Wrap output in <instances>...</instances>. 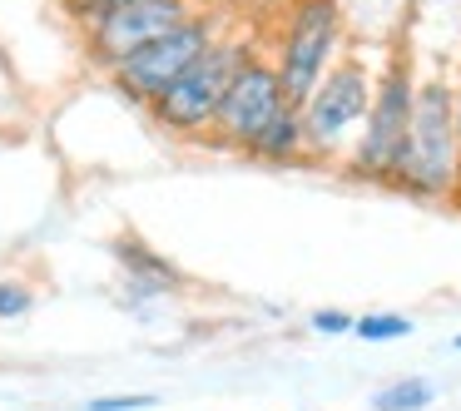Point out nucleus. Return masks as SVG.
Returning <instances> with one entry per match:
<instances>
[{
    "instance_id": "nucleus-1",
    "label": "nucleus",
    "mask_w": 461,
    "mask_h": 411,
    "mask_svg": "<svg viewBox=\"0 0 461 411\" xmlns=\"http://www.w3.org/2000/svg\"><path fill=\"white\" fill-rule=\"evenodd\" d=\"M461 183V139H456V104L441 75L417 85L411 124L402 144V164L392 174V189L417 203H451Z\"/></svg>"
},
{
    "instance_id": "nucleus-2",
    "label": "nucleus",
    "mask_w": 461,
    "mask_h": 411,
    "mask_svg": "<svg viewBox=\"0 0 461 411\" xmlns=\"http://www.w3.org/2000/svg\"><path fill=\"white\" fill-rule=\"evenodd\" d=\"M411 100H417V60H411V45L397 40L387 50V65L372 80V104L367 120H362L357 139L348 144V159L342 174L357 183H387L402 164V144H407V124H411Z\"/></svg>"
},
{
    "instance_id": "nucleus-3",
    "label": "nucleus",
    "mask_w": 461,
    "mask_h": 411,
    "mask_svg": "<svg viewBox=\"0 0 461 411\" xmlns=\"http://www.w3.org/2000/svg\"><path fill=\"white\" fill-rule=\"evenodd\" d=\"M249 55H253L249 40H239V35H219V40H213L209 50H203L199 60L169 85V90L149 100L154 124H159L164 134H174V139H184V144L203 139L209 124H213V114H219L223 90H229V80L239 75V65L249 60Z\"/></svg>"
},
{
    "instance_id": "nucleus-4",
    "label": "nucleus",
    "mask_w": 461,
    "mask_h": 411,
    "mask_svg": "<svg viewBox=\"0 0 461 411\" xmlns=\"http://www.w3.org/2000/svg\"><path fill=\"white\" fill-rule=\"evenodd\" d=\"M367 104H372L367 60L338 55V60L328 65V75L312 85V94L298 104L312 164H328V159H338V154H348L352 134L362 130V120H367Z\"/></svg>"
},
{
    "instance_id": "nucleus-5",
    "label": "nucleus",
    "mask_w": 461,
    "mask_h": 411,
    "mask_svg": "<svg viewBox=\"0 0 461 411\" xmlns=\"http://www.w3.org/2000/svg\"><path fill=\"white\" fill-rule=\"evenodd\" d=\"M338 50H342V0H293L278 55H273V70H278L293 104L308 100L312 85L338 60Z\"/></svg>"
},
{
    "instance_id": "nucleus-6",
    "label": "nucleus",
    "mask_w": 461,
    "mask_h": 411,
    "mask_svg": "<svg viewBox=\"0 0 461 411\" xmlns=\"http://www.w3.org/2000/svg\"><path fill=\"white\" fill-rule=\"evenodd\" d=\"M219 35H223V21H219V15L194 11L189 21L174 25L169 35H159V40L140 45L134 55H124V60L110 70L114 90H120L124 100H134V104H144V110H149L154 94L169 90V85L179 80V75L189 70V65L199 60V55L209 50V45L219 40Z\"/></svg>"
},
{
    "instance_id": "nucleus-7",
    "label": "nucleus",
    "mask_w": 461,
    "mask_h": 411,
    "mask_svg": "<svg viewBox=\"0 0 461 411\" xmlns=\"http://www.w3.org/2000/svg\"><path fill=\"white\" fill-rule=\"evenodd\" d=\"M288 104H293V100H288V90H283V80H278V70H273V60L253 50L249 60L239 65V75L229 80V90H223L219 114H213V124H209V134H203V144H219V149L243 154L253 134H258L278 110H288Z\"/></svg>"
},
{
    "instance_id": "nucleus-8",
    "label": "nucleus",
    "mask_w": 461,
    "mask_h": 411,
    "mask_svg": "<svg viewBox=\"0 0 461 411\" xmlns=\"http://www.w3.org/2000/svg\"><path fill=\"white\" fill-rule=\"evenodd\" d=\"M189 15H194V0H130V5H114V11L95 15V21H80V40H85V55L100 70H114L124 55L169 35Z\"/></svg>"
},
{
    "instance_id": "nucleus-9",
    "label": "nucleus",
    "mask_w": 461,
    "mask_h": 411,
    "mask_svg": "<svg viewBox=\"0 0 461 411\" xmlns=\"http://www.w3.org/2000/svg\"><path fill=\"white\" fill-rule=\"evenodd\" d=\"M110 253H114V263H120V273L130 278L134 298H169V292H179L184 282H189L179 263L164 258L159 248H149L140 233H120V238L110 243Z\"/></svg>"
},
{
    "instance_id": "nucleus-10",
    "label": "nucleus",
    "mask_w": 461,
    "mask_h": 411,
    "mask_svg": "<svg viewBox=\"0 0 461 411\" xmlns=\"http://www.w3.org/2000/svg\"><path fill=\"white\" fill-rule=\"evenodd\" d=\"M243 159L268 164V169H293V164H312V154H308V134H303V110H298V104H288V110L273 114V120L249 139Z\"/></svg>"
},
{
    "instance_id": "nucleus-11",
    "label": "nucleus",
    "mask_w": 461,
    "mask_h": 411,
    "mask_svg": "<svg viewBox=\"0 0 461 411\" xmlns=\"http://www.w3.org/2000/svg\"><path fill=\"white\" fill-rule=\"evenodd\" d=\"M437 401V387L427 377H397L372 397V411H427Z\"/></svg>"
},
{
    "instance_id": "nucleus-12",
    "label": "nucleus",
    "mask_w": 461,
    "mask_h": 411,
    "mask_svg": "<svg viewBox=\"0 0 461 411\" xmlns=\"http://www.w3.org/2000/svg\"><path fill=\"white\" fill-rule=\"evenodd\" d=\"M352 337H362V342L411 337V317H402V312H362V317H352Z\"/></svg>"
},
{
    "instance_id": "nucleus-13",
    "label": "nucleus",
    "mask_w": 461,
    "mask_h": 411,
    "mask_svg": "<svg viewBox=\"0 0 461 411\" xmlns=\"http://www.w3.org/2000/svg\"><path fill=\"white\" fill-rule=\"evenodd\" d=\"M25 312H35V288L21 278H0V322H15Z\"/></svg>"
},
{
    "instance_id": "nucleus-14",
    "label": "nucleus",
    "mask_w": 461,
    "mask_h": 411,
    "mask_svg": "<svg viewBox=\"0 0 461 411\" xmlns=\"http://www.w3.org/2000/svg\"><path fill=\"white\" fill-rule=\"evenodd\" d=\"M154 397L149 391H130V397H95L85 401V411H149Z\"/></svg>"
},
{
    "instance_id": "nucleus-15",
    "label": "nucleus",
    "mask_w": 461,
    "mask_h": 411,
    "mask_svg": "<svg viewBox=\"0 0 461 411\" xmlns=\"http://www.w3.org/2000/svg\"><path fill=\"white\" fill-rule=\"evenodd\" d=\"M312 332H318V337H348V332H352V312L318 308V312H312Z\"/></svg>"
},
{
    "instance_id": "nucleus-16",
    "label": "nucleus",
    "mask_w": 461,
    "mask_h": 411,
    "mask_svg": "<svg viewBox=\"0 0 461 411\" xmlns=\"http://www.w3.org/2000/svg\"><path fill=\"white\" fill-rule=\"evenodd\" d=\"M114 5H130V0H65V11L75 15V25L95 21V15H104V11H114Z\"/></svg>"
},
{
    "instance_id": "nucleus-17",
    "label": "nucleus",
    "mask_w": 461,
    "mask_h": 411,
    "mask_svg": "<svg viewBox=\"0 0 461 411\" xmlns=\"http://www.w3.org/2000/svg\"><path fill=\"white\" fill-rule=\"evenodd\" d=\"M451 104H456V139H461V85H451Z\"/></svg>"
},
{
    "instance_id": "nucleus-18",
    "label": "nucleus",
    "mask_w": 461,
    "mask_h": 411,
    "mask_svg": "<svg viewBox=\"0 0 461 411\" xmlns=\"http://www.w3.org/2000/svg\"><path fill=\"white\" fill-rule=\"evenodd\" d=\"M451 203H456V209H461V183H456V199H451Z\"/></svg>"
},
{
    "instance_id": "nucleus-19",
    "label": "nucleus",
    "mask_w": 461,
    "mask_h": 411,
    "mask_svg": "<svg viewBox=\"0 0 461 411\" xmlns=\"http://www.w3.org/2000/svg\"><path fill=\"white\" fill-rule=\"evenodd\" d=\"M451 347H456V352H461V337H456V342H451Z\"/></svg>"
}]
</instances>
